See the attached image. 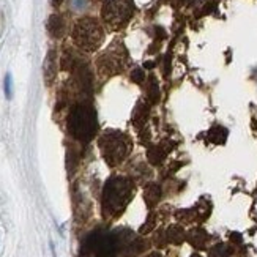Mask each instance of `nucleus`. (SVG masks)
Listing matches in <instances>:
<instances>
[{
    "label": "nucleus",
    "instance_id": "6ab92c4d",
    "mask_svg": "<svg viewBox=\"0 0 257 257\" xmlns=\"http://www.w3.org/2000/svg\"><path fill=\"white\" fill-rule=\"evenodd\" d=\"M147 257H163V255H161L160 252H152V254H149Z\"/></svg>",
    "mask_w": 257,
    "mask_h": 257
},
{
    "label": "nucleus",
    "instance_id": "ddd939ff",
    "mask_svg": "<svg viewBox=\"0 0 257 257\" xmlns=\"http://www.w3.org/2000/svg\"><path fill=\"white\" fill-rule=\"evenodd\" d=\"M149 156V160L152 164H160L163 160H164V156H166V152L160 147V145H155V147H152L147 153Z\"/></svg>",
    "mask_w": 257,
    "mask_h": 257
},
{
    "label": "nucleus",
    "instance_id": "412c9836",
    "mask_svg": "<svg viewBox=\"0 0 257 257\" xmlns=\"http://www.w3.org/2000/svg\"><path fill=\"white\" fill-rule=\"evenodd\" d=\"M191 257H202V255H199V254H194V255H191Z\"/></svg>",
    "mask_w": 257,
    "mask_h": 257
},
{
    "label": "nucleus",
    "instance_id": "a211bd4d",
    "mask_svg": "<svg viewBox=\"0 0 257 257\" xmlns=\"http://www.w3.org/2000/svg\"><path fill=\"white\" fill-rule=\"evenodd\" d=\"M51 251H52V257H57V254H55V248H54V243L51 241Z\"/></svg>",
    "mask_w": 257,
    "mask_h": 257
},
{
    "label": "nucleus",
    "instance_id": "f257e3e1",
    "mask_svg": "<svg viewBox=\"0 0 257 257\" xmlns=\"http://www.w3.org/2000/svg\"><path fill=\"white\" fill-rule=\"evenodd\" d=\"M134 186L126 177H112L103 189V213L106 218H115L130 204Z\"/></svg>",
    "mask_w": 257,
    "mask_h": 257
},
{
    "label": "nucleus",
    "instance_id": "4468645a",
    "mask_svg": "<svg viewBox=\"0 0 257 257\" xmlns=\"http://www.w3.org/2000/svg\"><path fill=\"white\" fill-rule=\"evenodd\" d=\"M210 257H230V251L226 244H216L210 249Z\"/></svg>",
    "mask_w": 257,
    "mask_h": 257
},
{
    "label": "nucleus",
    "instance_id": "9d476101",
    "mask_svg": "<svg viewBox=\"0 0 257 257\" xmlns=\"http://www.w3.org/2000/svg\"><path fill=\"white\" fill-rule=\"evenodd\" d=\"M188 241L191 243L194 248L202 249V248H205V244L208 241V233L204 229H200V227L193 229L191 232L188 233Z\"/></svg>",
    "mask_w": 257,
    "mask_h": 257
},
{
    "label": "nucleus",
    "instance_id": "423d86ee",
    "mask_svg": "<svg viewBox=\"0 0 257 257\" xmlns=\"http://www.w3.org/2000/svg\"><path fill=\"white\" fill-rule=\"evenodd\" d=\"M126 65V52L123 44H112L107 51H104L96 62L98 71L103 76H114L120 73Z\"/></svg>",
    "mask_w": 257,
    "mask_h": 257
},
{
    "label": "nucleus",
    "instance_id": "0eeeda50",
    "mask_svg": "<svg viewBox=\"0 0 257 257\" xmlns=\"http://www.w3.org/2000/svg\"><path fill=\"white\" fill-rule=\"evenodd\" d=\"M115 243H117V252H120L123 257H136L142 248L144 243L141 238H138L131 230H120L115 232Z\"/></svg>",
    "mask_w": 257,
    "mask_h": 257
},
{
    "label": "nucleus",
    "instance_id": "39448f33",
    "mask_svg": "<svg viewBox=\"0 0 257 257\" xmlns=\"http://www.w3.org/2000/svg\"><path fill=\"white\" fill-rule=\"evenodd\" d=\"M134 13L133 0H104L101 16L104 24L112 29L120 30L123 29Z\"/></svg>",
    "mask_w": 257,
    "mask_h": 257
},
{
    "label": "nucleus",
    "instance_id": "f03ea898",
    "mask_svg": "<svg viewBox=\"0 0 257 257\" xmlns=\"http://www.w3.org/2000/svg\"><path fill=\"white\" fill-rule=\"evenodd\" d=\"M98 130L96 112L92 104L77 103L71 107L68 115V133L81 142L92 141Z\"/></svg>",
    "mask_w": 257,
    "mask_h": 257
},
{
    "label": "nucleus",
    "instance_id": "dca6fc26",
    "mask_svg": "<svg viewBox=\"0 0 257 257\" xmlns=\"http://www.w3.org/2000/svg\"><path fill=\"white\" fill-rule=\"evenodd\" d=\"M133 81L134 82H138V84H141V82H144V79H145V74H144V71L141 70V68H136L133 71Z\"/></svg>",
    "mask_w": 257,
    "mask_h": 257
},
{
    "label": "nucleus",
    "instance_id": "1a4fd4ad",
    "mask_svg": "<svg viewBox=\"0 0 257 257\" xmlns=\"http://www.w3.org/2000/svg\"><path fill=\"white\" fill-rule=\"evenodd\" d=\"M48 32L51 33V37L60 38L65 33V21L60 15H52L48 21Z\"/></svg>",
    "mask_w": 257,
    "mask_h": 257
},
{
    "label": "nucleus",
    "instance_id": "f3484780",
    "mask_svg": "<svg viewBox=\"0 0 257 257\" xmlns=\"http://www.w3.org/2000/svg\"><path fill=\"white\" fill-rule=\"evenodd\" d=\"M62 2H63V0H52V5H54V7H60Z\"/></svg>",
    "mask_w": 257,
    "mask_h": 257
},
{
    "label": "nucleus",
    "instance_id": "7ed1b4c3",
    "mask_svg": "<svg viewBox=\"0 0 257 257\" xmlns=\"http://www.w3.org/2000/svg\"><path fill=\"white\" fill-rule=\"evenodd\" d=\"M104 30L101 24L93 18H82L76 22L73 29V41L82 51L93 52L103 44Z\"/></svg>",
    "mask_w": 257,
    "mask_h": 257
},
{
    "label": "nucleus",
    "instance_id": "aec40b11",
    "mask_svg": "<svg viewBox=\"0 0 257 257\" xmlns=\"http://www.w3.org/2000/svg\"><path fill=\"white\" fill-rule=\"evenodd\" d=\"M96 257H115L114 254H103V255H96Z\"/></svg>",
    "mask_w": 257,
    "mask_h": 257
},
{
    "label": "nucleus",
    "instance_id": "9b49d317",
    "mask_svg": "<svg viewBox=\"0 0 257 257\" xmlns=\"http://www.w3.org/2000/svg\"><path fill=\"white\" fill-rule=\"evenodd\" d=\"M144 197H145V202H147L149 207H155L156 204L160 202V197H161V188L155 183H150L145 186V193H144Z\"/></svg>",
    "mask_w": 257,
    "mask_h": 257
},
{
    "label": "nucleus",
    "instance_id": "20e7f679",
    "mask_svg": "<svg viewBox=\"0 0 257 257\" xmlns=\"http://www.w3.org/2000/svg\"><path fill=\"white\" fill-rule=\"evenodd\" d=\"M98 144H99V150L103 153V158L109 166L120 164L130 153V139L125 136V133L114 131V130L104 131Z\"/></svg>",
    "mask_w": 257,
    "mask_h": 257
},
{
    "label": "nucleus",
    "instance_id": "f8f14e48",
    "mask_svg": "<svg viewBox=\"0 0 257 257\" xmlns=\"http://www.w3.org/2000/svg\"><path fill=\"white\" fill-rule=\"evenodd\" d=\"M166 238L172 244H180L185 240V230L180 226H171L166 232Z\"/></svg>",
    "mask_w": 257,
    "mask_h": 257
},
{
    "label": "nucleus",
    "instance_id": "2eb2a0df",
    "mask_svg": "<svg viewBox=\"0 0 257 257\" xmlns=\"http://www.w3.org/2000/svg\"><path fill=\"white\" fill-rule=\"evenodd\" d=\"M4 88H5V96L8 99H11V96H13V77H11L10 73H7V76H5Z\"/></svg>",
    "mask_w": 257,
    "mask_h": 257
},
{
    "label": "nucleus",
    "instance_id": "6e6552de",
    "mask_svg": "<svg viewBox=\"0 0 257 257\" xmlns=\"http://www.w3.org/2000/svg\"><path fill=\"white\" fill-rule=\"evenodd\" d=\"M55 74H57V54L54 49H51L46 55V60H44V81L48 85L54 82Z\"/></svg>",
    "mask_w": 257,
    "mask_h": 257
}]
</instances>
